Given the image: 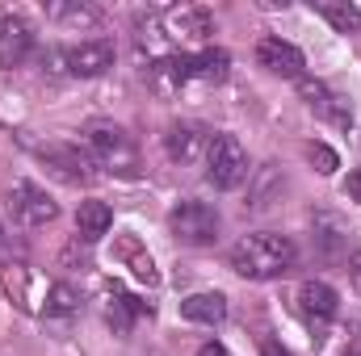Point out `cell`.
<instances>
[{
	"label": "cell",
	"instance_id": "obj_1",
	"mask_svg": "<svg viewBox=\"0 0 361 356\" xmlns=\"http://www.w3.org/2000/svg\"><path fill=\"white\" fill-rule=\"evenodd\" d=\"M231 268L240 276H248V281H273V276L294 268V243L286 235H273V231L244 235L231 248Z\"/></svg>",
	"mask_w": 361,
	"mask_h": 356
},
{
	"label": "cell",
	"instance_id": "obj_2",
	"mask_svg": "<svg viewBox=\"0 0 361 356\" xmlns=\"http://www.w3.org/2000/svg\"><path fill=\"white\" fill-rule=\"evenodd\" d=\"M219 210L214 205H206V201H177L173 205V214H169V231H173V239L185 243V248H210L214 239H219Z\"/></svg>",
	"mask_w": 361,
	"mask_h": 356
},
{
	"label": "cell",
	"instance_id": "obj_3",
	"mask_svg": "<svg viewBox=\"0 0 361 356\" xmlns=\"http://www.w3.org/2000/svg\"><path fill=\"white\" fill-rule=\"evenodd\" d=\"M206 180L214 189H240L248 180V151L240 147L235 134H214L206 155Z\"/></svg>",
	"mask_w": 361,
	"mask_h": 356
},
{
	"label": "cell",
	"instance_id": "obj_4",
	"mask_svg": "<svg viewBox=\"0 0 361 356\" xmlns=\"http://www.w3.org/2000/svg\"><path fill=\"white\" fill-rule=\"evenodd\" d=\"M38 160L63 184H92L97 180V160H92L89 151H80L76 143H42Z\"/></svg>",
	"mask_w": 361,
	"mask_h": 356
},
{
	"label": "cell",
	"instance_id": "obj_5",
	"mask_svg": "<svg viewBox=\"0 0 361 356\" xmlns=\"http://www.w3.org/2000/svg\"><path fill=\"white\" fill-rule=\"evenodd\" d=\"M89 147H92V155H97L105 168H118V172H135V168H139L135 143L126 139V130H122V126L92 122V126H89Z\"/></svg>",
	"mask_w": 361,
	"mask_h": 356
},
{
	"label": "cell",
	"instance_id": "obj_6",
	"mask_svg": "<svg viewBox=\"0 0 361 356\" xmlns=\"http://www.w3.org/2000/svg\"><path fill=\"white\" fill-rule=\"evenodd\" d=\"M8 210H13V218H17L21 227H30V231L59 218V205H55L38 184H30V180H21V184L8 189Z\"/></svg>",
	"mask_w": 361,
	"mask_h": 356
},
{
	"label": "cell",
	"instance_id": "obj_7",
	"mask_svg": "<svg viewBox=\"0 0 361 356\" xmlns=\"http://www.w3.org/2000/svg\"><path fill=\"white\" fill-rule=\"evenodd\" d=\"M298 310H302L307 327H311L315 336H324V331L332 327L336 310H341V298H336V289H332L328 281H307V285L298 289Z\"/></svg>",
	"mask_w": 361,
	"mask_h": 356
},
{
	"label": "cell",
	"instance_id": "obj_8",
	"mask_svg": "<svg viewBox=\"0 0 361 356\" xmlns=\"http://www.w3.org/2000/svg\"><path fill=\"white\" fill-rule=\"evenodd\" d=\"M210 143H214V134H210L206 126H197V122H173L169 134H164L169 160H177V164H197V160H206V155H210Z\"/></svg>",
	"mask_w": 361,
	"mask_h": 356
},
{
	"label": "cell",
	"instance_id": "obj_9",
	"mask_svg": "<svg viewBox=\"0 0 361 356\" xmlns=\"http://www.w3.org/2000/svg\"><path fill=\"white\" fill-rule=\"evenodd\" d=\"M257 63L269 72V76H281V80H302V51L286 38H261L257 46Z\"/></svg>",
	"mask_w": 361,
	"mask_h": 356
},
{
	"label": "cell",
	"instance_id": "obj_10",
	"mask_svg": "<svg viewBox=\"0 0 361 356\" xmlns=\"http://www.w3.org/2000/svg\"><path fill=\"white\" fill-rule=\"evenodd\" d=\"M63 59H68V72H72V76H80V80L105 76V72L114 68V42H109V38H92V42L72 46Z\"/></svg>",
	"mask_w": 361,
	"mask_h": 356
},
{
	"label": "cell",
	"instance_id": "obj_11",
	"mask_svg": "<svg viewBox=\"0 0 361 356\" xmlns=\"http://www.w3.org/2000/svg\"><path fill=\"white\" fill-rule=\"evenodd\" d=\"M34 51V30L25 17H0V68H21Z\"/></svg>",
	"mask_w": 361,
	"mask_h": 356
},
{
	"label": "cell",
	"instance_id": "obj_12",
	"mask_svg": "<svg viewBox=\"0 0 361 356\" xmlns=\"http://www.w3.org/2000/svg\"><path fill=\"white\" fill-rule=\"evenodd\" d=\"M164 30L177 38V42H202L214 34V17L197 4H180V8H169L164 13Z\"/></svg>",
	"mask_w": 361,
	"mask_h": 356
},
{
	"label": "cell",
	"instance_id": "obj_13",
	"mask_svg": "<svg viewBox=\"0 0 361 356\" xmlns=\"http://www.w3.org/2000/svg\"><path fill=\"white\" fill-rule=\"evenodd\" d=\"M298 92H302L307 109H315L319 117H328V122H336V126H345V122H349V105L328 89V84H319V80H307V76H302V80H298Z\"/></svg>",
	"mask_w": 361,
	"mask_h": 356
},
{
	"label": "cell",
	"instance_id": "obj_14",
	"mask_svg": "<svg viewBox=\"0 0 361 356\" xmlns=\"http://www.w3.org/2000/svg\"><path fill=\"white\" fill-rule=\"evenodd\" d=\"M109 227H114V210L105 205V201H80V210H76V239H85V243H97V239H105L109 235Z\"/></svg>",
	"mask_w": 361,
	"mask_h": 356
},
{
	"label": "cell",
	"instance_id": "obj_15",
	"mask_svg": "<svg viewBox=\"0 0 361 356\" xmlns=\"http://www.w3.org/2000/svg\"><path fill=\"white\" fill-rule=\"evenodd\" d=\"M180 314H185L189 323H206V327H214V323H223V319H227V298H223L219 289L189 293V298L180 302Z\"/></svg>",
	"mask_w": 361,
	"mask_h": 356
},
{
	"label": "cell",
	"instance_id": "obj_16",
	"mask_svg": "<svg viewBox=\"0 0 361 356\" xmlns=\"http://www.w3.org/2000/svg\"><path fill=\"white\" fill-rule=\"evenodd\" d=\"M227 72H231V55L227 51H197V55H189V80L223 84Z\"/></svg>",
	"mask_w": 361,
	"mask_h": 356
},
{
	"label": "cell",
	"instance_id": "obj_17",
	"mask_svg": "<svg viewBox=\"0 0 361 356\" xmlns=\"http://www.w3.org/2000/svg\"><path fill=\"white\" fill-rule=\"evenodd\" d=\"M139 314H152V310H147L139 298H130V293L114 289V298H109V327H114L118 336H126V331H130V323H135Z\"/></svg>",
	"mask_w": 361,
	"mask_h": 356
},
{
	"label": "cell",
	"instance_id": "obj_18",
	"mask_svg": "<svg viewBox=\"0 0 361 356\" xmlns=\"http://www.w3.org/2000/svg\"><path fill=\"white\" fill-rule=\"evenodd\" d=\"M319 13L336 34H357L361 30V8L349 0H319Z\"/></svg>",
	"mask_w": 361,
	"mask_h": 356
},
{
	"label": "cell",
	"instance_id": "obj_19",
	"mask_svg": "<svg viewBox=\"0 0 361 356\" xmlns=\"http://www.w3.org/2000/svg\"><path fill=\"white\" fill-rule=\"evenodd\" d=\"M80 310V293L72 289V285H51L47 289V319H68V314H76Z\"/></svg>",
	"mask_w": 361,
	"mask_h": 356
},
{
	"label": "cell",
	"instance_id": "obj_20",
	"mask_svg": "<svg viewBox=\"0 0 361 356\" xmlns=\"http://www.w3.org/2000/svg\"><path fill=\"white\" fill-rule=\"evenodd\" d=\"M51 17L55 21H63V25H97L101 21V8H92V4H51Z\"/></svg>",
	"mask_w": 361,
	"mask_h": 356
},
{
	"label": "cell",
	"instance_id": "obj_21",
	"mask_svg": "<svg viewBox=\"0 0 361 356\" xmlns=\"http://www.w3.org/2000/svg\"><path fill=\"white\" fill-rule=\"evenodd\" d=\"M281 184H286V180L277 177V168H261V184H257V189H252V210H257V214H261V210H269L273 201V189H277V193H281Z\"/></svg>",
	"mask_w": 361,
	"mask_h": 356
},
{
	"label": "cell",
	"instance_id": "obj_22",
	"mask_svg": "<svg viewBox=\"0 0 361 356\" xmlns=\"http://www.w3.org/2000/svg\"><path fill=\"white\" fill-rule=\"evenodd\" d=\"M122 252L130 256V265H135V276H139V281H147V285L160 281V276H156V265H152V256H135V243H126Z\"/></svg>",
	"mask_w": 361,
	"mask_h": 356
},
{
	"label": "cell",
	"instance_id": "obj_23",
	"mask_svg": "<svg viewBox=\"0 0 361 356\" xmlns=\"http://www.w3.org/2000/svg\"><path fill=\"white\" fill-rule=\"evenodd\" d=\"M307 160H311L324 177L336 172V155H332V147H324V143H311V147H307Z\"/></svg>",
	"mask_w": 361,
	"mask_h": 356
},
{
	"label": "cell",
	"instance_id": "obj_24",
	"mask_svg": "<svg viewBox=\"0 0 361 356\" xmlns=\"http://www.w3.org/2000/svg\"><path fill=\"white\" fill-rule=\"evenodd\" d=\"M319 222L328 227V235H319V239H324V256L332 260V256L341 252V222H336V218H319Z\"/></svg>",
	"mask_w": 361,
	"mask_h": 356
},
{
	"label": "cell",
	"instance_id": "obj_25",
	"mask_svg": "<svg viewBox=\"0 0 361 356\" xmlns=\"http://www.w3.org/2000/svg\"><path fill=\"white\" fill-rule=\"evenodd\" d=\"M349 285H353V289L361 293V248L353 252V256H349Z\"/></svg>",
	"mask_w": 361,
	"mask_h": 356
},
{
	"label": "cell",
	"instance_id": "obj_26",
	"mask_svg": "<svg viewBox=\"0 0 361 356\" xmlns=\"http://www.w3.org/2000/svg\"><path fill=\"white\" fill-rule=\"evenodd\" d=\"M345 197L361 201V168H357V172H349V180H345Z\"/></svg>",
	"mask_w": 361,
	"mask_h": 356
},
{
	"label": "cell",
	"instance_id": "obj_27",
	"mask_svg": "<svg viewBox=\"0 0 361 356\" xmlns=\"http://www.w3.org/2000/svg\"><path fill=\"white\" fill-rule=\"evenodd\" d=\"M197 356H231V352H227L223 344H214V340H206V344L197 348Z\"/></svg>",
	"mask_w": 361,
	"mask_h": 356
},
{
	"label": "cell",
	"instance_id": "obj_28",
	"mask_svg": "<svg viewBox=\"0 0 361 356\" xmlns=\"http://www.w3.org/2000/svg\"><path fill=\"white\" fill-rule=\"evenodd\" d=\"M261 356H290V352H286V348H281V344H273V340H269V344H265V348H261Z\"/></svg>",
	"mask_w": 361,
	"mask_h": 356
},
{
	"label": "cell",
	"instance_id": "obj_29",
	"mask_svg": "<svg viewBox=\"0 0 361 356\" xmlns=\"http://www.w3.org/2000/svg\"><path fill=\"white\" fill-rule=\"evenodd\" d=\"M345 356H361V352H345Z\"/></svg>",
	"mask_w": 361,
	"mask_h": 356
}]
</instances>
